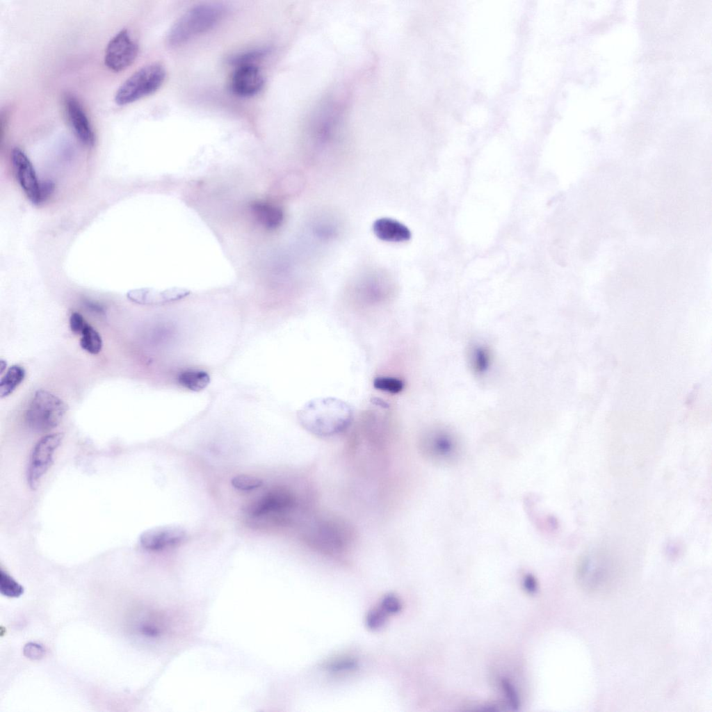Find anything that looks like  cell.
<instances>
[{"label":"cell","mask_w":712,"mask_h":712,"mask_svg":"<svg viewBox=\"0 0 712 712\" xmlns=\"http://www.w3.org/2000/svg\"><path fill=\"white\" fill-rule=\"evenodd\" d=\"M225 12V7L216 3L191 8L171 27L167 38L168 44L178 47L207 32L220 22Z\"/></svg>","instance_id":"cell-2"},{"label":"cell","mask_w":712,"mask_h":712,"mask_svg":"<svg viewBox=\"0 0 712 712\" xmlns=\"http://www.w3.org/2000/svg\"><path fill=\"white\" fill-rule=\"evenodd\" d=\"M138 53V44L128 30L122 29L108 42L104 53V64L110 70L119 72L134 62Z\"/></svg>","instance_id":"cell-7"},{"label":"cell","mask_w":712,"mask_h":712,"mask_svg":"<svg viewBox=\"0 0 712 712\" xmlns=\"http://www.w3.org/2000/svg\"><path fill=\"white\" fill-rule=\"evenodd\" d=\"M231 89L237 96L252 97L257 94L264 85V77L260 68L252 62L238 63L231 78Z\"/></svg>","instance_id":"cell-9"},{"label":"cell","mask_w":712,"mask_h":712,"mask_svg":"<svg viewBox=\"0 0 712 712\" xmlns=\"http://www.w3.org/2000/svg\"><path fill=\"white\" fill-rule=\"evenodd\" d=\"M67 410L62 399L48 391L40 389L28 405L25 421L33 431L47 432L60 423Z\"/></svg>","instance_id":"cell-4"},{"label":"cell","mask_w":712,"mask_h":712,"mask_svg":"<svg viewBox=\"0 0 712 712\" xmlns=\"http://www.w3.org/2000/svg\"><path fill=\"white\" fill-rule=\"evenodd\" d=\"M88 323L83 316L78 312H73L70 317V326L74 334H81Z\"/></svg>","instance_id":"cell-26"},{"label":"cell","mask_w":712,"mask_h":712,"mask_svg":"<svg viewBox=\"0 0 712 712\" xmlns=\"http://www.w3.org/2000/svg\"><path fill=\"white\" fill-rule=\"evenodd\" d=\"M190 293L183 288L173 287L165 290L152 288L134 289L127 293V298L132 302L145 305H161L179 300Z\"/></svg>","instance_id":"cell-12"},{"label":"cell","mask_w":712,"mask_h":712,"mask_svg":"<svg viewBox=\"0 0 712 712\" xmlns=\"http://www.w3.org/2000/svg\"><path fill=\"white\" fill-rule=\"evenodd\" d=\"M6 365H7L6 364V362L5 360H3V359H1V361H0L1 373H2L4 371V369L6 368Z\"/></svg>","instance_id":"cell-28"},{"label":"cell","mask_w":712,"mask_h":712,"mask_svg":"<svg viewBox=\"0 0 712 712\" xmlns=\"http://www.w3.org/2000/svg\"><path fill=\"white\" fill-rule=\"evenodd\" d=\"M262 483L261 478L248 475H238L232 480V486L240 490H253L259 487Z\"/></svg>","instance_id":"cell-23"},{"label":"cell","mask_w":712,"mask_h":712,"mask_svg":"<svg viewBox=\"0 0 712 712\" xmlns=\"http://www.w3.org/2000/svg\"><path fill=\"white\" fill-rule=\"evenodd\" d=\"M24 655L31 660H40L45 654L44 648L36 642H28L23 649Z\"/></svg>","instance_id":"cell-25"},{"label":"cell","mask_w":712,"mask_h":712,"mask_svg":"<svg viewBox=\"0 0 712 712\" xmlns=\"http://www.w3.org/2000/svg\"><path fill=\"white\" fill-rule=\"evenodd\" d=\"M295 503L292 494L284 489L269 492L250 506V512L254 516H261L270 512H280L291 508Z\"/></svg>","instance_id":"cell-13"},{"label":"cell","mask_w":712,"mask_h":712,"mask_svg":"<svg viewBox=\"0 0 712 712\" xmlns=\"http://www.w3.org/2000/svg\"><path fill=\"white\" fill-rule=\"evenodd\" d=\"M373 230L378 238L387 242H404L411 238V232L405 225L389 218L376 220Z\"/></svg>","instance_id":"cell-14"},{"label":"cell","mask_w":712,"mask_h":712,"mask_svg":"<svg viewBox=\"0 0 712 712\" xmlns=\"http://www.w3.org/2000/svg\"><path fill=\"white\" fill-rule=\"evenodd\" d=\"M0 592L8 597H19L24 593V588L12 576L0 570Z\"/></svg>","instance_id":"cell-20"},{"label":"cell","mask_w":712,"mask_h":712,"mask_svg":"<svg viewBox=\"0 0 712 712\" xmlns=\"http://www.w3.org/2000/svg\"><path fill=\"white\" fill-rule=\"evenodd\" d=\"M186 536L179 526H160L146 530L139 537L141 547L148 551H161L179 544Z\"/></svg>","instance_id":"cell-11"},{"label":"cell","mask_w":712,"mask_h":712,"mask_svg":"<svg viewBox=\"0 0 712 712\" xmlns=\"http://www.w3.org/2000/svg\"><path fill=\"white\" fill-rule=\"evenodd\" d=\"M471 366L475 372L482 374L486 372L490 364L489 352L483 347L475 348L471 355Z\"/></svg>","instance_id":"cell-21"},{"label":"cell","mask_w":712,"mask_h":712,"mask_svg":"<svg viewBox=\"0 0 712 712\" xmlns=\"http://www.w3.org/2000/svg\"><path fill=\"white\" fill-rule=\"evenodd\" d=\"M501 685L509 705L512 709H517L519 706L518 694L513 685L507 679H502Z\"/></svg>","instance_id":"cell-24"},{"label":"cell","mask_w":712,"mask_h":712,"mask_svg":"<svg viewBox=\"0 0 712 712\" xmlns=\"http://www.w3.org/2000/svg\"><path fill=\"white\" fill-rule=\"evenodd\" d=\"M178 382L184 388L199 391L207 387L210 376L207 372L199 369H188L181 372L177 377Z\"/></svg>","instance_id":"cell-17"},{"label":"cell","mask_w":712,"mask_h":712,"mask_svg":"<svg viewBox=\"0 0 712 712\" xmlns=\"http://www.w3.org/2000/svg\"><path fill=\"white\" fill-rule=\"evenodd\" d=\"M421 447L428 459L445 467L457 464L463 454L460 439L447 428H437L428 432L423 439Z\"/></svg>","instance_id":"cell-5"},{"label":"cell","mask_w":712,"mask_h":712,"mask_svg":"<svg viewBox=\"0 0 712 712\" xmlns=\"http://www.w3.org/2000/svg\"><path fill=\"white\" fill-rule=\"evenodd\" d=\"M165 76V70L159 63L143 66L119 86L115 94V102L124 106L154 93L163 83Z\"/></svg>","instance_id":"cell-3"},{"label":"cell","mask_w":712,"mask_h":712,"mask_svg":"<svg viewBox=\"0 0 712 712\" xmlns=\"http://www.w3.org/2000/svg\"><path fill=\"white\" fill-rule=\"evenodd\" d=\"M401 608L400 600L394 595L389 594L382 598L380 604L369 613L367 624L371 629L380 628L387 617L398 613Z\"/></svg>","instance_id":"cell-16"},{"label":"cell","mask_w":712,"mask_h":712,"mask_svg":"<svg viewBox=\"0 0 712 712\" xmlns=\"http://www.w3.org/2000/svg\"><path fill=\"white\" fill-rule=\"evenodd\" d=\"M63 439L62 432L47 434L40 438L33 446L29 458L26 480L29 487L35 490L43 476L50 469L54 456Z\"/></svg>","instance_id":"cell-6"},{"label":"cell","mask_w":712,"mask_h":712,"mask_svg":"<svg viewBox=\"0 0 712 712\" xmlns=\"http://www.w3.org/2000/svg\"><path fill=\"white\" fill-rule=\"evenodd\" d=\"M251 209L257 221L268 229L280 227L284 219L282 209L274 204L264 202H254Z\"/></svg>","instance_id":"cell-15"},{"label":"cell","mask_w":712,"mask_h":712,"mask_svg":"<svg viewBox=\"0 0 712 712\" xmlns=\"http://www.w3.org/2000/svg\"><path fill=\"white\" fill-rule=\"evenodd\" d=\"M65 111L72 131L79 140L87 147H92L95 135L88 115L80 102L72 95L64 97Z\"/></svg>","instance_id":"cell-10"},{"label":"cell","mask_w":712,"mask_h":712,"mask_svg":"<svg viewBox=\"0 0 712 712\" xmlns=\"http://www.w3.org/2000/svg\"><path fill=\"white\" fill-rule=\"evenodd\" d=\"M80 346L86 352L98 354L102 348V339L99 333L90 324H87L81 333Z\"/></svg>","instance_id":"cell-19"},{"label":"cell","mask_w":712,"mask_h":712,"mask_svg":"<svg viewBox=\"0 0 712 712\" xmlns=\"http://www.w3.org/2000/svg\"><path fill=\"white\" fill-rule=\"evenodd\" d=\"M523 586L524 590L528 593H535L537 588V584L535 578L531 574L526 575L524 578Z\"/></svg>","instance_id":"cell-27"},{"label":"cell","mask_w":712,"mask_h":712,"mask_svg":"<svg viewBox=\"0 0 712 712\" xmlns=\"http://www.w3.org/2000/svg\"><path fill=\"white\" fill-rule=\"evenodd\" d=\"M305 430L318 437H330L344 431L353 420V410L346 402L333 398L313 400L298 412Z\"/></svg>","instance_id":"cell-1"},{"label":"cell","mask_w":712,"mask_h":712,"mask_svg":"<svg viewBox=\"0 0 712 712\" xmlns=\"http://www.w3.org/2000/svg\"><path fill=\"white\" fill-rule=\"evenodd\" d=\"M11 161L16 179L27 198L35 205L42 204V181L28 156L15 147L11 152Z\"/></svg>","instance_id":"cell-8"},{"label":"cell","mask_w":712,"mask_h":712,"mask_svg":"<svg viewBox=\"0 0 712 712\" xmlns=\"http://www.w3.org/2000/svg\"><path fill=\"white\" fill-rule=\"evenodd\" d=\"M373 387L382 391L398 394L403 389L404 384L401 380L394 377L379 376L374 379Z\"/></svg>","instance_id":"cell-22"},{"label":"cell","mask_w":712,"mask_h":712,"mask_svg":"<svg viewBox=\"0 0 712 712\" xmlns=\"http://www.w3.org/2000/svg\"><path fill=\"white\" fill-rule=\"evenodd\" d=\"M26 372L22 366L13 365L6 372L0 381V396L4 398L12 394L25 378Z\"/></svg>","instance_id":"cell-18"}]
</instances>
